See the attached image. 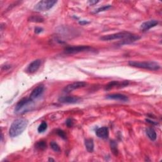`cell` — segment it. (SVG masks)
Masks as SVG:
<instances>
[{
	"mask_svg": "<svg viewBox=\"0 0 162 162\" xmlns=\"http://www.w3.org/2000/svg\"><path fill=\"white\" fill-rule=\"evenodd\" d=\"M158 24V22L156 20H151L149 21H146L141 25L140 29L142 31H147L150 29L153 28Z\"/></svg>",
	"mask_w": 162,
	"mask_h": 162,
	"instance_id": "4fadbf2b",
	"label": "cell"
},
{
	"mask_svg": "<svg viewBox=\"0 0 162 162\" xmlns=\"http://www.w3.org/2000/svg\"><path fill=\"white\" fill-rule=\"evenodd\" d=\"M146 135L147 136L148 138L150 139V140L154 141L156 139L157 135L156 131H155V129L152 127H148L146 129Z\"/></svg>",
	"mask_w": 162,
	"mask_h": 162,
	"instance_id": "9a60e30c",
	"label": "cell"
},
{
	"mask_svg": "<svg viewBox=\"0 0 162 162\" xmlns=\"http://www.w3.org/2000/svg\"><path fill=\"white\" fill-rule=\"evenodd\" d=\"M43 31V29L41 28V27H37L34 29V32L36 34H39L41 32H42Z\"/></svg>",
	"mask_w": 162,
	"mask_h": 162,
	"instance_id": "d4e9b609",
	"label": "cell"
},
{
	"mask_svg": "<svg viewBox=\"0 0 162 162\" xmlns=\"http://www.w3.org/2000/svg\"><path fill=\"white\" fill-rule=\"evenodd\" d=\"M81 98L77 96H62L58 98L60 103L63 104H75L79 102Z\"/></svg>",
	"mask_w": 162,
	"mask_h": 162,
	"instance_id": "ba28073f",
	"label": "cell"
},
{
	"mask_svg": "<svg viewBox=\"0 0 162 162\" xmlns=\"http://www.w3.org/2000/svg\"><path fill=\"white\" fill-rule=\"evenodd\" d=\"M41 65V60L37 59L32 61L27 68V72L30 73H33L38 70Z\"/></svg>",
	"mask_w": 162,
	"mask_h": 162,
	"instance_id": "30bf717a",
	"label": "cell"
},
{
	"mask_svg": "<svg viewBox=\"0 0 162 162\" xmlns=\"http://www.w3.org/2000/svg\"><path fill=\"white\" fill-rule=\"evenodd\" d=\"M57 133L60 137H62V139H67L66 134L63 130H61V129H58V130L57 131Z\"/></svg>",
	"mask_w": 162,
	"mask_h": 162,
	"instance_id": "603a6c76",
	"label": "cell"
},
{
	"mask_svg": "<svg viewBox=\"0 0 162 162\" xmlns=\"http://www.w3.org/2000/svg\"><path fill=\"white\" fill-rule=\"evenodd\" d=\"M47 128H48L47 123H46V122H43L38 127V131L39 133H43L47 130Z\"/></svg>",
	"mask_w": 162,
	"mask_h": 162,
	"instance_id": "d6986e66",
	"label": "cell"
},
{
	"mask_svg": "<svg viewBox=\"0 0 162 162\" xmlns=\"http://www.w3.org/2000/svg\"><path fill=\"white\" fill-rule=\"evenodd\" d=\"M131 34V33L128 32H120L117 33H114L112 34L105 35L101 37L100 39L103 41H110L113 40H118V39H124L127 38Z\"/></svg>",
	"mask_w": 162,
	"mask_h": 162,
	"instance_id": "5b68a950",
	"label": "cell"
},
{
	"mask_svg": "<svg viewBox=\"0 0 162 162\" xmlns=\"http://www.w3.org/2000/svg\"><path fill=\"white\" fill-rule=\"evenodd\" d=\"M50 146L52 147V149L55 152H60V151H61L59 145L54 141H52L50 142Z\"/></svg>",
	"mask_w": 162,
	"mask_h": 162,
	"instance_id": "44dd1931",
	"label": "cell"
},
{
	"mask_svg": "<svg viewBox=\"0 0 162 162\" xmlns=\"http://www.w3.org/2000/svg\"><path fill=\"white\" fill-rule=\"evenodd\" d=\"M35 147L38 150H44L47 147V145H46V141L41 140L38 141L35 145Z\"/></svg>",
	"mask_w": 162,
	"mask_h": 162,
	"instance_id": "e0dca14e",
	"label": "cell"
},
{
	"mask_svg": "<svg viewBox=\"0 0 162 162\" xmlns=\"http://www.w3.org/2000/svg\"><path fill=\"white\" fill-rule=\"evenodd\" d=\"M146 121L148 123H151V124H154V125H156L157 124V122H155L153 121H152V120H150L149 119H146Z\"/></svg>",
	"mask_w": 162,
	"mask_h": 162,
	"instance_id": "4316f807",
	"label": "cell"
},
{
	"mask_svg": "<svg viewBox=\"0 0 162 162\" xmlns=\"http://www.w3.org/2000/svg\"><path fill=\"white\" fill-rule=\"evenodd\" d=\"M99 2V1H93V0H91V1H89L88 3L90 5H94V4H97Z\"/></svg>",
	"mask_w": 162,
	"mask_h": 162,
	"instance_id": "484cf974",
	"label": "cell"
},
{
	"mask_svg": "<svg viewBox=\"0 0 162 162\" xmlns=\"http://www.w3.org/2000/svg\"><path fill=\"white\" fill-rule=\"evenodd\" d=\"M110 149L115 156H117L118 154V150L117 147V144L115 141H110Z\"/></svg>",
	"mask_w": 162,
	"mask_h": 162,
	"instance_id": "ac0fdd59",
	"label": "cell"
},
{
	"mask_svg": "<svg viewBox=\"0 0 162 162\" xmlns=\"http://www.w3.org/2000/svg\"><path fill=\"white\" fill-rule=\"evenodd\" d=\"M48 161H54V160H53V158H49L48 159Z\"/></svg>",
	"mask_w": 162,
	"mask_h": 162,
	"instance_id": "f546056e",
	"label": "cell"
},
{
	"mask_svg": "<svg viewBox=\"0 0 162 162\" xmlns=\"http://www.w3.org/2000/svg\"><path fill=\"white\" fill-rule=\"evenodd\" d=\"M87 86V83L85 82H81V81H78L76 82H73L72 84H70L67 85L64 87L63 89V91L64 92H66V93H69L74 90H77L81 88H83Z\"/></svg>",
	"mask_w": 162,
	"mask_h": 162,
	"instance_id": "8992f818",
	"label": "cell"
},
{
	"mask_svg": "<svg viewBox=\"0 0 162 162\" xmlns=\"http://www.w3.org/2000/svg\"><path fill=\"white\" fill-rule=\"evenodd\" d=\"M32 100L30 97L29 98H22V100H20L17 103V104L15 106V113H20V111L22 110H24V108L25 107H27V106H28L29 104H31V103H32Z\"/></svg>",
	"mask_w": 162,
	"mask_h": 162,
	"instance_id": "52a82bcc",
	"label": "cell"
},
{
	"mask_svg": "<svg viewBox=\"0 0 162 162\" xmlns=\"http://www.w3.org/2000/svg\"><path fill=\"white\" fill-rule=\"evenodd\" d=\"M28 120L25 118H17L11 124L10 129H9V135L11 137H16L25 131L27 125Z\"/></svg>",
	"mask_w": 162,
	"mask_h": 162,
	"instance_id": "6da1fadb",
	"label": "cell"
},
{
	"mask_svg": "<svg viewBox=\"0 0 162 162\" xmlns=\"http://www.w3.org/2000/svg\"><path fill=\"white\" fill-rule=\"evenodd\" d=\"M96 134L99 138L103 139H107L109 136L108 128L106 127H100L96 130Z\"/></svg>",
	"mask_w": 162,
	"mask_h": 162,
	"instance_id": "5bb4252c",
	"label": "cell"
},
{
	"mask_svg": "<svg viewBox=\"0 0 162 162\" xmlns=\"http://www.w3.org/2000/svg\"><path fill=\"white\" fill-rule=\"evenodd\" d=\"M66 124H67V126L68 127H71L73 126V120L70 118H68L67 120V121H66Z\"/></svg>",
	"mask_w": 162,
	"mask_h": 162,
	"instance_id": "cb8c5ba5",
	"label": "cell"
},
{
	"mask_svg": "<svg viewBox=\"0 0 162 162\" xmlns=\"http://www.w3.org/2000/svg\"><path fill=\"white\" fill-rule=\"evenodd\" d=\"M106 98L108 100H112L115 101H120L122 102H127L129 99L128 96L122 94H111L106 96Z\"/></svg>",
	"mask_w": 162,
	"mask_h": 162,
	"instance_id": "8fae6325",
	"label": "cell"
},
{
	"mask_svg": "<svg viewBox=\"0 0 162 162\" xmlns=\"http://www.w3.org/2000/svg\"><path fill=\"white\" fill-rule=\"evenodd\" d=\"M57 3V1L55 0H42L37 3L34 8L36 11L38 12L48 11L52 8Z\"/></svg>",
	"mask_w": 162,
	"mask_h": 162,
	"instance_id": "3957f363",
	"label": "cell"
},
{
	"mask_svg": "<svg viewBox=\"0 0 162 162\" xmlns=\"http://www.w3.org/2000/svg\"><path fill=\"white\" fill-rule=\"evenodd\" d=\"M94 49L89 46H69L67 47L64 50L65 53L68 54H77L82 52H92V50Z\"/></svg>",
	"mask_w": 162,
	"mask_h": 162,
	"instance_id": "277c9868",
	"label": "cell"
},
{
	"mask_svg": "<svg viewBox=\"0 0 162 162\" xmlns=\"http://www.w3.org/2000/svg\"><path fill=\"white\" fill-rule=\"evenodd\" d=\"M129 65L132 67L146 69L150 70H158L160 68L159 63L155 62L130 61L129 62Z\"/></svg>",
	"mask_w": 162,
	"mask_h": 162,
	"instance_id": "7a4b0ae2",
	"label": "cell"
},
{
	"mask_svg": "<svg viewBox=\"0 0 162 162\" xmlns=\"http://www.w3.org/2000/svg\"><path fill=\"white\" fill-rule=\"evenodd\" d=\"M79 24L81 25H85V24H89V22H87V21H85V20H82L81 22H79Z\"/></svg>",
	"mask_w": 162,
	"mask_h": 162,
	"instance_id": "83f0119b",
	"label": "cell"
},
{
	"mask_svg": "<svg viewBox=\"0 0 162 162\" xmlns=\"http://www.w3.org/2000/svg\"><path fill=\"white\" fill-rule=\"evenodd\" d=\"M85 146L87 151L89 153H92L94 150V141L92 139H86L84 142Z\"/></svg>",
	"mask_w": 162,
	"mask_h": 162,
	"instance_id": "2e32d148",
	"label": "cell"
},
{
	"mask_svg": "<svg viewBox=\"0 0 162 162\" xmlns=\"http://www.w3.org/2000/svg\"><path fill=\"white\" fill-rule=\"evenodd\" d=\"M129 84V82L128 81H124L122 82H120L118 81H113L109 82L108 84L105 86V90H110L111 89H113V87H126L127 86H128Z\"/></svg>",
	"mask_w": 162,
	"mask_h": 162,
	"instance_id": "7c38bea8",
	"label": "cell"
},
{
	"mask_svg": "<svg viewBox=\"0 0 162 162\" xmlns=\"http://www.w3.org/2000/svg\"><path fill=\"white\" fill-rule=\"evenodd\" d=\"M44 91V86L43 85L41 84L37 86L31 92V93L30 94V98L32 100L38 99L43 94Z\"/></svg>",
	"mask_w": 162,
	"mask_h": 162,
	"instance_id": "9c48e42d",
	"label": "cell"
},
{
	"mask_svg": "<svg viewBox=\"0 0 162 162\" xmlns=\"http://www.w3.org/2000/svg\"><path fill=\"white\" fill-rule=\"evenodd\" d=\"M10 67H10V65H4V68H3V69H4V70H8V68H10Z\"/></svg>",
	"mask_w": 162,
	"mask_h": 162,
	"instance_id": "f1b7e54d",
	"label": "cell"
},
{
	"mask_svg": "<svg viewBox=\"0 0 162 162\" xmlns=\"http://www.w3.org/2000/svg\"><path fill=\"white\" fill-rule=\"evenodd\" d=\"M111 8H112V6L111 5H105L102 7H100L98 9H96V10H95V11L94 12V13H98L101 12H105V11L108 10V9H110Z\"/></svg>",
	"mask_w": 162,
	"mask_h": 162,
	"instance_id": "7402d4cb",
	"label": "cell"
},
{
	"mask_svg": "<svg viewBox=\"0 0 162 162\" xmlns=\"http://www.w3.org/2000/svg\"><path fill=\"white\" fill-rule=\"evenodd\" d=\"M29 20L32 22H36V23H41L44 21V19L41 17L38 16H32L29 18Z\"/></svg>",
	"mask_w": 162,
	"mask_h": 162,
	"instance_id": "ffe728a7",
	"label": "cell"
}]
</instances>
